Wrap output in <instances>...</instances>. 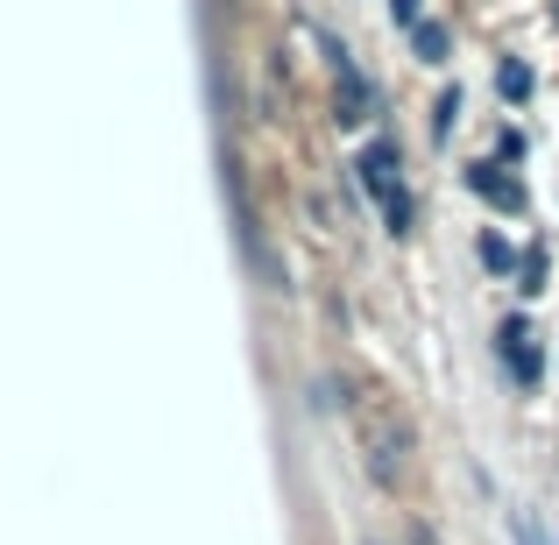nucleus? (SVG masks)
Returning <instances> with one entry per match:
<instances>
[{
    "instance_id": "nucleus-12",
    "label": "nucleus",
    "mask_w": 559,
    "mask_h": 545,
    "mask_svg": "<svg viewBox=\"0 0 559 545\" xmlns=\"http://www.w3.org/2000/svg\"><path fill=\"white\" fill-rule=\"evenodd\" d=\"M510 538H518V545H552L546 532H538V518H524V510H518V518H510Z\"/></svg>"
},
{
    "instance_id": "nucleus-7",
    "label": "nucleus",
    "mask_w": 559,
    "mask_h": 545,
    "mask_svg": "<svg viewBox=\"0 0 559 545\" xmlns=\"http://www.w3.org/2000/svg\"><path fill=\"white\" fill-rule=\"evenodd\" d=\"M447 50H453V36L439 22H418V28H411V57H418V64H447Z\"/></svg>"
},
{
    "instance_id": "nucleus-9",
    "label": "nucleus",
    "mask_w": 559,
    "mask_h": 545,
    "mask_svg": "<svg viewBox=\"0 0 559 545\" xmlns=\"http://www.w3.org/2000/svg\"><path fill=\"white\" fill-rule=\"evenodd\" d=\"M461 107H467L461 85H447V93H439V107H432V135H439V142H447L453 128H461Z\"/></svg>"
},
{
    "instance_id": "nucleus-6",
    "label": "nucleus",
    "mask_w": 559,
    "mask_h": 545,
    "mask_svg": "<svg viewBox=\"0 0 559 545\" xmlns=\"http://www.w3.org/2000/svg\"><path fill=\"white\" fill-rule=\"evenodd\" d=\"M496 93H503V107H524V99L538 93L532 64H524V57H503V64H496Z\"/></svg>"
},
{
    "instance_id": "nucleus-5",
    "label": "nucleus",
    "mask_w": 559,
    "mask_h": 545,
    "mask_svg": "<svg viewBox=\"0 0 559 545\" xmlns=\"http://www.w3.org/2000/svg\"><path fill=\"white\" fill-rule=\"evenodd\" d=\"M467 191L481 205H496V213H524V185L503 178V164H467Z\"/></svg>"
},
{
    "instance_id": "nucleus-8",
    "label": "nucleus",
    "mask_w": 559,
    "mask_h": 545,
    "mask_svg": "<svg viewBox=\"0 0 559 545\" xmlns=\"http://www.w3.org/2000/svg\"><path fill=\"white\" fill-rule=\"evenodd\" d=\"M475 256H481V270H489V276H510V270L524 262V248H510L503 234H481V248H475Z\"/></svg>"
},
{
    "instance_id": "nucleus-2",
    "label": "nucleus",
    "mask_w": 559,
    "mask_h": 545,
    "mask_svg": "<svg viewBox=\"0 0 559 545\" xmlns=\"http://www.w3.org/2000/svg\"><path fill=\"white\" fill-rule=\"evenodd\" d=\"M355 185L369 191V205L382 213V227L390 234H411V191H404V150H396V135H376L355 150Z\"/></svg>"
},
{
    "instance_id": "nucleus-14",
    "label": "nucleus",
    "mask_w": 559,
    "mask_h": 545,
    "mask_svg": "<svg viewBox=\"0 0 559 545\" xmlns=\"http://www.w3.org/2000/svg\"><path fill=\"white\" fill-rule=\"evenodd\" d=\"M552 28H559V0H552Z\"/></svg>"
},
{
    "instance_id": "nucleus-11",
    "label": "nucleus",
    "mask_w": 559,
    "mask_h": 545,
    "mask_svg": "<svg viewBox=\"0 0 559 545\" xmlns=\"http://www.w3.org/2000/svg\"><path fill=\"white\" fill-rule=\"evenodd\" d=\"M390 22H396V28H404V36H411V28L425 22V0H390Z\"/></svg>"
},
{
    "instance_id": "nucleus-13",
    "label": "nucleus",
    "mask_w": 559,
    "mask_h": 545,
    "mask_svg": "<svg viewBox=\"0 0 559 545\" xmlns=\"http://www.w3.org/2000/svg\"><path fill=\"white\" fill-rule=\"evenodd\" d=\"M496 156H503V164H518V156H524V135H518V128H503V135H496Z\"/></svg>"
},
{
    "instance_id": "nucleus-1",
    "label": "nucleus",
    "mask_w": 559,
    "mask_h": 545,
    "mask_svg": "<svg viewBox=\"0 0 559 545\" xmlns=\"http://www.w3.org/2000/svg\"><path fill=\"white\" fill-rule=\"evenodd\" d=\"M347 404H355V439H361V461H369V482L376 489H396V482H404V453H411V433H404V418H396V404L376 382H361Z\"/></svg>"
},
{
    "instance_id": "nucleus-4",
    "label": "nucleus",
    "mask_w": 559,
    "mask_h": 545,
    "mask_svg": "<svg viewBox=\"0 0 559 545\" xmlns=\"http://www.w3.org/2000/svg\"><path fill=\"white\" fill-rule=\"evenodd\" d=\"M496 355H503V368H510V382H518V390H538V382H546V355H538V341H532V327H524V319H503Z\"/></svg>"
},
{
    "instance_id": "nucleus-3",
    "label": "nucleus",
    "mask_w": 559,
    "mask_h": 545,
    "mask_svg": "<svg viewBox=\"0 0 559 545\" xmlns=\"http://www.w3.org/2000/svg\"><path fill=\"white\" fill-rule=\"evenodd\" d=\"M326 64H333V121H341V128H361L376 114L369 71L355 64V50H347V43H326Z\"/></svg>"
},
{
    "instance_id": "nucleus-10",
    "label": "nucleus",
    "mask_w": 559,
    "mask_h": 545,
    "mask_svg": "<svg viewBox=\"0 0 559 545\" xmlns=\"http://www.w3.org/2000/svg\"><path fill=\"white\" fill-rule=\"evenodd\" d=\"M518 291H524V298H538V291H546V248H524V262H518Z\"/></svg>"
}]
</instances>
